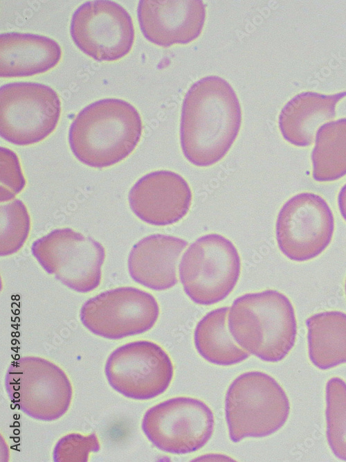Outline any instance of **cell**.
<instances>
[{
	"label": "cell",
	"instance_id": "cell-1",
	"mask_svg": "<svg viewBox=\"0 0 346 462\" xmlns=\"http://www.w3.org/2000/svg\"><path fill=\"white\" fill-rule=\"evenodd\" d=\"M242 123L238 97L228 82L209 75L194 82L182 105L180 142L186 159L198 167L222 159Z\"/></svg>",
	"mask_w": 346,
	"mask_h": 462
},
{
	"label": "cell",
	"instance_id": "cell-2",
	"mask_svg": "<svg viewBox=\"0 0 346 462\" xmlns=\"http://www.w3.org/2000/svg\"><path fill=\"white\" fill-rule=\"evenodd\" d=\"M143 123L136 108L120 98L100 99L84 107L69 130V144L82 163L97 168L127 158L138 144Z\"/></svg>",
	"mask_w": 346,
	"mask_h": 462
},
{
	"label": "cell",
	"instance_id": "cell-3",
	"mask_svg": "<svg viewBox=\"0 0 346 462\" xmlns=\"http://www.w3.org/2000/svg\"><path fill=\"white\" fill-rule=\"evenodd\" d=\"M228 327L240 347L268 362L283 359L296 340L293 306L286 295L275 290L237 298L230 308Z\"/></svg>",
	"mask_w": 346,
	"mask_h": 462
},
{
	"label": "cell",
	"instance_id": "cell-4",
	"mask_svg": "<svg viewBox=\"0 0 346 462\" xmlns=\"http://www.w3.org/2000/svg\"><path fill=\"white\" fill-rule=\"evenodd\" d=\"M290 413L289 398L280 384L261 371L236 377L225 398L226 420L230 440L262 438L278 431Z\"/></svg>",
	"mask_w": 346,
	"mask_h": 462
},
{
	"label": "cell",
	"instance_id": "cell-5",
	"mask_svg": "<svg viewBox=\"0 0 346 462\" xmlns=\"http://www.w3.org/2000/svg\"><path fill=\"white\" fill-rule=\"evenodd\" d=\"M185 294L195 303H217L233 290L241 272V259L226 237L210 233L195 240L183 254L179 267Z\"/></svg>",
	"mask_w": 346,
	"mask_h": 462
},
{
	"label": "cell",
	"instance_id": "cell-6",
	"mask_svg": "<svg viewBox=\"0 0 346 462\" xmlns=\"http://www.w3.org/2000/svg\"><path fill=\"white\" fill-rule=\"evenodd\" d=\"M5 388L11 402L22 412L43 421L63 416L73 396L64 371L52 362L35 356L21 357L10 365Z\"/></svg>",
	"mask_w": 346,
	"mask_h": 462
},
{
	"label": "cell",
	"instance_id": "cell-7",
	"mask_svg": "<svg viewBox=\"0 0 346 462\" xmlns=\"http://www.w3.org/2000/svg\"><path fill=\"white\" fill-rule=\"evenodd\" d=\"M60 114V97L48 85L16 82L0 87V134L9 143L28 145L44 140Z\"/></svg>",
	"mask_w": 346,
	"mask_h": 462
},
{
	"label": "cell",
	"instance_id": "cell-8",
	"mask_svg": "<svg viewBox=\"0 0 346 462\" xmlns=\"http://www.w3.org/2000/svg\"><path fill=\"white\" fill-rule=\"evenodd\" d=\"M31 251L42 268L67 287L86 293L99 285L104 247L71 228L56 229L33 242Z\"/></svg>",
	"mask_w": 346,
	"mask_h": 462
},
{
	"label": "cell",
	"instance_id": "cell-9",
	"mask_svg": "<svg viewBox=\"0 0 346 462\" xmlns=\"http://www.w3.org/2000/svg\"><path fill=\"white\" fill-rule=\"evenodd\" d=\"M214 414L203 401L176 397L161 402L145 414L141 428L158 449L185 454L202 448L212 436Z\"/></svg>",
	"mask_w": 346,
	"mask_h": 462
},
{
	"label": "cell",
	"instance_id": "cell-10",
	"mask_svg": "<svg viewBox=\"0 0 346 462\" xmlns=\"http://www.w3.org/2000/svg\"><path fill=\"white\" fill-rule=\"evenodd\" d=\"M104 373L110 386L134 400H149L163 393L174 375L167 352L158 344L135 341L115 349L108 357Z\"/></svg>",
	"mask_w": 346,
	"mask_h": 462
},
{
	"label": "cell",
	"instance_id": "cell-11",
	"mask_svg": "<svg viewBox=\"0 0 346 462\" xmlns=\"http://www.w3.org/2000/svg\"><path fill=\"white\" fill-rule=\"evenodd\" d=\"M334 231L331 208L320 195L311 192L289 199L281 208L275 224L280 250L298 262L320 255L331 242Z\"/></svg>",
	"mask_w": 346,
	"mask_h": 462
},
{
	"label": "cell",
	"instance_id": "cell-12",
	"mask_svg": "<svg viewBox=\"0 0 346 462\" xmlns=\"http://www.w3.org/2000/svg\"><path fill=\"white\" fill-rule=\"evenodd\" d=\"M159 316L154 296L133 287L110 290L87 300L80 318L89 331L109 339L144 333L153 328Z\"/></svg>",
	"mask_w": 346,
	"mask_h": 462
},
{
	"label": "cell",
	"instance_id": "cell-13",
	"mask_svg": "<svg viewBox=\"0 0 346 462\" xmlns=\"http://www.w3.org/2000/svg\"><path fill=\"white\" fill-rule=\"evenodd\" d=\"M70 35L83 53L99 62L123 57L135 38L129 13L109 0L88 1L78 7L71 17Z\"/></svg>",
	"mask_w": 346,
	"mask_h": 462
},
{
	"label": "cell",
	"instance_id": "cell-14",
	"mask_svg": "<svg viewBox=\"0 0 346 462\" xmlns=\"http://www.w3.org/2000/svg\"><path fill=\"white\" fill-rule=\"evenodd\" d=\"M192 191L187 181L171 170L151 172L131 187L128 200L132 212L154 226L178 222L188 213Z\"/></svg>",
	"mask_w": 346,
	"mask_h": 462
},
{
	"label": "cell",
	"instance_id": "cell-15",
	"mask_svg": "<svg viewBox=\"0 0 346 462\" xmlns=\"http://www.w3.org/2000/svg\"><path fill=\"white\" fill-rule=\"evenodd\" d=\"M137 16L148 41L169 47L196 39L202 31L206 10L201 0H141Z\"/></svg>",
	"mask_w": 346,
	"mask_h": 462
},
{
	"label": "cell",
	"instance_id": "cell-16",
	"mask_svg": "<svg viewBox=\"0 0 346 462\" xmlns=\"http://www.w3.org/2000/svg\"><path fill=\"white\" fill-rule=\"evenodd\" d=\"M188 245L183 239L159 233L142 238L129 254L130 276L136 283L156 291L174 287L178 283L179 258Z\"/></svg>",
	"mask_w": 346,
	"mask_h": 462
},
{
	"label": "cell",
	"instance_id": "cell-17",
	"mask_svg": "<svg viewBox=\"0 0 346 462\" xmlns=\"http://www.w3.org/2000/svg\"><path fill=\"white\" fill-rule=\"evenodd\" d=\"M62 57L59 44L38 34L8 32L0 35V76L27 77L55 66Z\"/></svg>",
	"mask_w": 346,
	"mask_h": 462
},
{
	"label": "cell",
	"instance_id": "cell-18",
	"mask_svg": "<svg viewBox=\"0 0 346 462\" xmlns=\"http://www.w3.org/2000/svg\"><path fill=\"white\" fill-rule=\"evenodd\" d=\"M346 91L325 95L313 91L300 93L281 109L279 128L284 139L298 147L310 145L325 121L336 116V105Z\"/></svg>",
	"mask_w": 346,
	"mask_h": 462
},
{
	"label": "cell",
	"instance_id": "cell-19",
	"mask_svg": "<svg viewBox=\"0 0 346 462\" xmlns=\"http://www.w3.org/2000/svg\"><path fill=\"white\" fill-rule=\"evenodd\" d=\"M308 353L318 368L327 370L346 363V314L327 311L306 321Z\"/></svg>",
	"mask_w": 346,
	"mask_h": 462
},
{
	"label": "cell",
	"instance_id": "cell-20",
	"mask_svg": "<svg viewBox=\"0 0 346 462\" xmlns=\"http://www.w3.org/2000/svg\"><path fill=\"white\" fill-rule=\"evenodd\" d=\"M229 308L222 307L207 313L197 324L194 342L199 354L219 366L239 364L250 355L236 344L227 325Z\"/></svg>",
	"mask_w": 346,
	"mask_h": 462
},
{
	"label": "cell",
	"instance_id": "cell-21",
	"mask_svg": "<svg viewBox=\"0 0 346 462\" xmlns=\"http://www.w3.org/2000/svg\"><path fill=\"white\" fill-rule=\"evenodd\" d=\"M316 181H333L346 175V118L322 124L311 153Z\"/></svg>",
	"mask_w": 346,
	"mask_h": 462
},
{
	"label": "cell",
	"instance_id": "cell-22",
	"mask_svg": "<svg viewBox=\"0 0 346 462\" xmlns=\"http://www.w3.org/2000/svg\"><path fill=\"white\" fill-rule=\"evenodd\" d=\"M325 415L329 447L337 458L346 461V382L340 377L327 382Z\"/></svg>",
	"mask_w": 346,
	"mask_h": 462
},
{
	"label": "cell",
	"instance_id": "cell-23",
	"mask_svg": "<svg viewBox=\"0 0 346 462\" xmlns=\"http://www.w3.org/2000/svg\"><path fill=\"white\" fill-rule=\"evenodd\" d=\"M0 255L17 252L26 241L30 217L25 204L19 199L0 206Z\"/></svg>",
	"mask_w": 346,
	"mask_h": 462
},
{
	"label": "cell",
	"instance_id": "cell-24",
	"mask_svg": "<svg viewBox=\"0 0 346 462\" xmlns=\"http://www.w3.org/2000/svg\"><path fill=\"white\" fill-rule=\"evenodd\" d=\"M100 445L95 434H69L55 445L53 459L55 462H86L91 453L98 452Z\"/></svg>",
	"mask_w": 346,
	"mask_h": 462
},
{
	"label": "cell",
	"instance_id": "cell-25",
	"mask_svg": "<svg viewBox=\"0 0 346 462\" xmlns=\"http://www.w3.org/2000/svg\"><path fill=\"white\" fill-rule=\"evenodd\" d=\"M26 179L16 153L9 148H0V201L5 202L15 197L24 188Z\"/></svg>",
	"mask_w": 346,
	"mask_h": 462
},
{
	"label": "cell",
	"instance_id": "cell-26",
	"mask_svg": "<svg viewBox=\"0 0 346 462\" xmlns=\"http://www.w3.org/2000/svg\"><path fill=\"white\" fill-rule=\"evenodd\" d=\"M338 204L340 213L346 221V184L342 187L338 193Z\"/></svg>",
	"mask_w": 346,
	"mask_h": 462
},
{
	"label": "cell",
	"instance_id": "cell-27",
	"mask_svg": "<svg viewBox=\"0 0 346 462\" xmlns=\"http://www.w3.org/2000/svg\"><path fill=\"white\" fill-rule=\"evenodd\" d=\"M345 294H346V280H345Z\"/></svg>",
	"mask_w": 346,
	"mask_h": 462
}]
</instances>
